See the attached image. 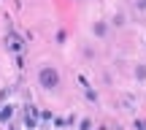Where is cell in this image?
Wrapping results in <instances>:
<instances>
[{
  "instance_id": "obj_1",
  "label": "cell",
  "mask_w": 146,
  "mask_h": 130,
  "mask_svg": "<svg viewBox=\"0 0 146 130\" xmlns=\"http://www.w3.org/2000/svg\"><path fill=\"white\" fill-rule=\"evenodd\" d=\"M43 81H46V84L52 81V84H54V81H57V76H54V73H49V71H43Z\"/></svg>"
}]
</instances>
